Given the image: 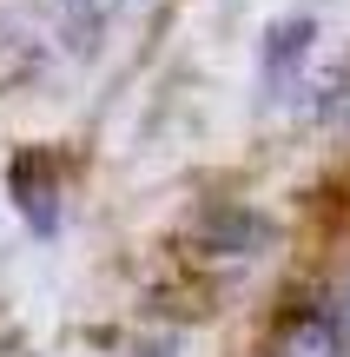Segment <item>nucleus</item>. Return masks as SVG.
<instances>
[{
  "label": "nucleus",
  "mask_w": 350,
  "mask_h": 357,
  "mask_svg": "<svg viewBox=\"0 0 350 357\" xmlns=\"http://www.w3.org/2000/svg\"><path fill=\"white\" fill-rule=\"evenodd\" d=\"M264 357H344V337H337V318H291L285 331L271 337Z\"/></svg>",
  "instance_id": "1"
},
{
  "label": "nucleus",
  "mask_w": 350,
  "mask_h": 357,
  "mask_svg": "<svg viewBox=\"0 0 350 357\" xmlns=\"http://www.w3.org/2000/svg\"><path fill=\"white\" fill-rule=\"evenodd\" d=\"M337 337H344V357H350V278H344V291H337Z\"/></svg>",
  "instance_id": "2"
}]
</instances>
